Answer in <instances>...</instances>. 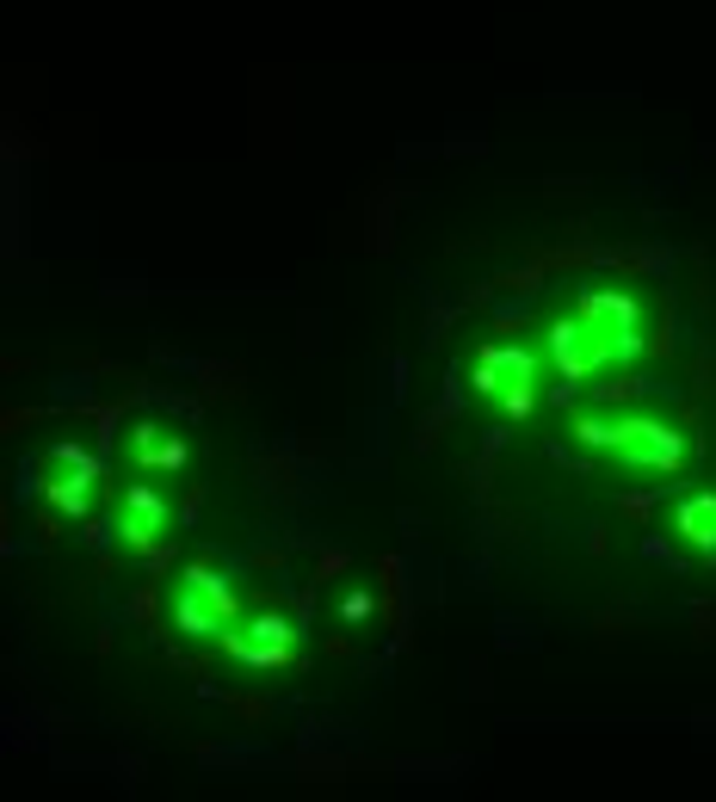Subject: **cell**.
Returning <instances> with one entry per match:
<instances>
[{"instance_id":"3957f363","label":"cell","mask_w":716,"mask_h":802,"mask_svg":"<svg viewBox=\"0 0 716 802\" xmlns=\"http://www.w3.org/2000/svg\"><path fill=\"white\" fill-rule=\"evenodd\" d=\"M173 624L186 630V636H223V617H217V605H210L192 580L179 587V599H173Z\"/></svg>"},{"instance_id":"6da1fadb","label":"cell","mask_w":716,"mask_h":802,"mask_svg":"<svg viewBox=\"0 0 716 802\" xmlns=\"http://www.w3.org/2000/svg\"><path fill=\"white\" fill-rule=\"evenodd\" d=\"M575 315L587 321V334H624V327L642 321V303L618 284H581L575 290Z\"/></svg>"},{"instance_id":"277c9868","label":"cell","mask_w":716,"mask_h":802,"mask_svg":"<svg viewBox=\"0 0 716 802\" xmlns=\"http://www.w3.org/2000/svg\"><path fill=\"white\" fill-rule=\"evenodd\" d=\"M649 395V383H642L636 371H605L599 383H593V401L599 408H630V401H642Z\"/></svg>"},{"instance_id":"30bf717a","label":"cell","mask_w":716,"mask_h":802,"mask_svg":"<svg viewBox=\"0 0 716 802\" xmlns=\"http://www.w3.org/2000/svg\"><path fill=\"white\" fill-rule=\"evenodd\" d=\"M155 599H161V580L149 574V580L130 593V617H136V624H149V630H155ZM155 636H161V630H155Z\"/></svg>"},{"instance_id":"9c48e42d","label":"cell","mask_w":716,"mask_h":802,"mask_svg":"<svg viewBox=\"0 0 716 802\" xmlns=\"http://www.w3.org/2000/svg\"><path fill=\"white\" fill-rule=\"evenodd\" d=\"M568 439H575V445H612V420L575 414V420H568Z\"/></svg>"},{"instance_id":"5b68a950","label":"cell","mask_w":716,"mask_h":802,"mask_svg":"<svg viewBox=\"0 0 716 802\" xmlns=\"http://www.w3.org/2000/svg\"><path fill=\"white\" fill-rule=\"evenodd\" d=\"M44 500L56 506L62 519H87V482L75 476V469H68V476H50L44 482Z\"/></svg>"},{"instance_id":"ba28073f","label":"cell","mask_w":716,"mask_h":802,"mask_svg":"<svg viewBox=\"0 0 716 802\" xmlns=\"http://www.w3.org/2000/svg\"><path fill=\"white\" fill-rule=\"evenodd\" d=\"M124 506H130V513H142V519H155V525H167V500L155 488H142V482H124Z\"/></svg>"},{"instance_id":"8992f818","label":"cell","mask_w":716,"mask_h":802,"mask_svg":"<svg viewBox=\"0 0 716 802\" xmlns=\"http://www.w3.org/2000/svg\"><path fill=\"white\" fill-rule=\"evenodd\" d=\"M500 414H507V420H531L537 414V383L531 377H507V389H500Z\"/></svg>"},{"instance_id":"4fadbf2b","label":"cell","mask_w":716,"mask_h":802,"mask_svg":"<svg viewBox=\"0 0 716 802\" xmlns=\"http://www.w3.org/2000/svg\"><path fill=\"white\" fill-rule=\"evenodd\" d=\"M470 389H476V395H494V389H507V377H500V364H494V358H482V364H476Z\"/></svg>"},{"instance_id":"2e32d148","label":"cell","mask_w":716,"mask_h":802,"mask_svg":"<svg viewBox=\"0 0 716 802\" xmlns=\"http://www.w3.org/2000/svg\"><path fill=\"white\" fill-rule=\"evenodd\" d=\"M229 710H241V716H272V698H223Z\"/></svg>"},{"instance_id":"5bb4252c","label":"cell","mask_w":716,"mask_h":802,"mask_svg":"<svg viewBox=\"0 0 716 802\" xmlns=\"http://www.w3.org/2000/svg\"><path fill=\"white\" fill-rule=\"evenodd\" d=\"M346 562H352L346 550H328V556L315 562V587H321V580H334V574H346Z\"/></svg>"},{"instance_id":"9a60e30c","label":"cell","mask_w":716,"mask_h":802,"mask_svg":"<svg viewBox=\"0 0 716 802\" xmlns=\"http://www.w3.org/2000/svg\"><path fill=\"white\" fill-rule=\"evenodd\" d=\"M692 624H698L692 636H698V642H710V636H716V605H692Z\"/></svg>"},{"instance_id":"8fae6325","label":"cell","mask_w":716,"mask_h":802,"mask_svg":"<svg viewBox=\"0 0 716 802\" xmlns=\"http://www.w3.org/2000/svg\"><path fill=\"white\" fill-rule=\"evenodd\" d=\"M661 494H667V482H661L655 494H618V513H624V519H636V525H649V519H655V500H661Z\"/></svg>"},{"instance_id":"7a4b0ae2","label":"cell","mask_w":716,"mask_h":802,"mask_svg":"<svg viewBox=\"0 0 716 802\" xmlns=\"http://www.w3.org/2000/svg\"><path fill=\"white\" fill-rule=\"evenodd\" d=\"M673 531L686 537V543H698V550L716 562V488H704V494H686V500H679Z\"/></svg>"},{"instance_id":"52a82bcc","label":"cell","mask_w":716,"mask_h":802,"mask_svg":"<svg viewBox=\"0 0 716 802\" xmlns=\"http://www.w3.org/2000/svg\"><path fill=\"white\" fill-rule=\"evenodd\" d=\"M136 469H186V439H155L149 451H136Z\"/></svg>"},{"instance_id":"7c38bea8","label":"cell","mask_w":716,"mask_h":802,"mask_svg":"<svg viewBox=\"0 0 716 802\" xmlns=\"http://www.w3.org/2000/svg\"><path fill=\"white\" fill-rule=\"evenodd\" d=\"M365 617H377V599H371L365 587H352V593L340 599V624H365Z\"/></svg>"},{"instance_id":"e0dca14e","label":"cell","mask_w":716,"mask_h":802,"mask_svg":"<svg viewBox=\"0 0 716 802\" xmlns=\"http://www.w3.org/2000/svg\"><path fill=\"white\" fill-rule=\"evenodd\" d=\"M513 327H525V303H519V309H500V315H494V334H513Z\"/></svg>"}]
</instances>
